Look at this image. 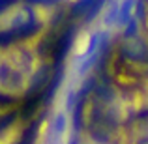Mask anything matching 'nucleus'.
<instances>
[{"instance_id": "1", "label": "nucleus", "mask_w": 148, "mask_h": 144, "mask_svg": "<svg viewBox=\"0 0 148 144\" xmlns=\"http://www.w3.org/2000/svg\"><path fill=\"white\" fill-rule=\"evenodd\" d=\"M88 45H90V36H88V34H81V36L77 38V43H75V53L84 54L86 49H88Z\"/></svg>"}]
</instances>
